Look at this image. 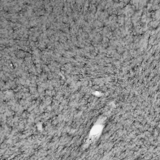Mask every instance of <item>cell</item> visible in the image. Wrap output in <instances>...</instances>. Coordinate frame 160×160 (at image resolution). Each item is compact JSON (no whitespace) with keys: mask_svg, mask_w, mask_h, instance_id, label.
Wrapping results in <instances>:
<instances>
[{"mask_svg":"<svg viewBox=\"0 0 160 160\" xmlns=\"http://www.w3.org/2000/svg\"><path fill=\"white\" fill-rule=\"evenodd\" d=\"M100 133H101V127H100V126L94 127L91 132L90 140L91 141H95L96 139L97 136L99 135V134H100Z\"/></svg>","mask_w":160,"mask_h":160,"instance_id":"6da1fadb","label":"cell"}]
</instances>
